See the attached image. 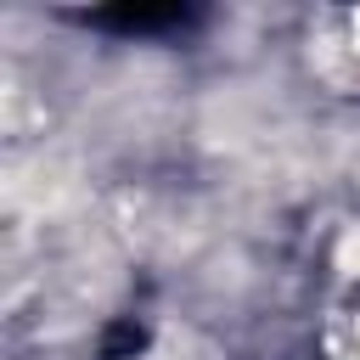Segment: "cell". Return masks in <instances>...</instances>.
<instances>
[{
    "label": "cell",
    "mask_w": 360,
    "mask_h": 360,
    "mask_svg": "<svg viewBox=\"0 0 360 360\" xmlns=\"http://www.w3.org/2000/svg\"><path fill=\"white\" fill-rule=\"evenodd\" d=\"M96 28H118V34H169V28H186L191 11L186 6H107V11H90Z\"/></svg>",
    "instance_id": "1"
},
{
    "label": "cell",
    "mask_w": 360,
    "mask_h": 360,
    "mask_svg": "<svg viewBox=\"0 0 360 360\" xmlns=\"http://www.w3.org/2000/svg\"><path fill=\"white\" fill-rule=\"evenodd\" d=\"M141 343H146V332H141L135 321H118V326L107 332V343H101V360H135Z\"/></svg>",
    "instance_id": "2"
}]
</instances>
